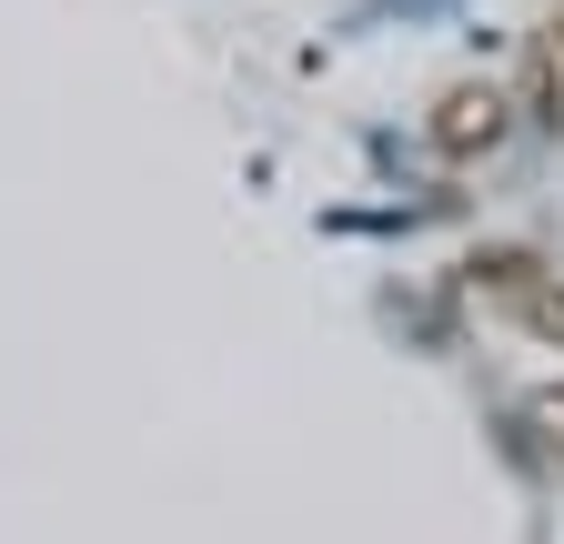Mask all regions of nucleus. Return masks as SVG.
Returning a JSON list of instances; mask_svg holds the SVG:
<instances>
[{
  "mask_svg": "<svg viewBox=\"0 0 564 544\" xmlns=\"http://www.w3.org/2000/svg\"><path fill=\"white\" fill-rule=\"evenodd\" d=\"M514 121H524V101L505 81H444L434 111H423V142H434L444 162H494L514 142Z\"/></svg>",
  "mask_w": 564,
  "mask_h": 544,
  "instance_id": "f257e3e1",
  "label": "nucleus"
},
{
  "mask_svg": "<svg viewBox=\"0 0 564 544\" xmlns=\"http://www.w3.org/2000/svg\"><path fill=\"white\" fill-rule=\"evenodd\" d=\"M524 121H544V131H564V21H544L534 41H524Z\"/></svg>",
  "mask_w": 564,
  "mask_h": 544,
  "instance_id": "f03ea898",
  "label": "nucleus"
},
{
  "mask_svg": "<svg viewBox=\"0 0 564 544\" xmlns=\"http://www.w3.org/2000/svg\"><path fill=\"white\" fill-rule=\"evenodd\" d=\"M524 283H544V272H534V252H474V293H524Z\"/></svg>",
  "mask_w": 564,
  "mask_h": 544,
  "instance_id": "7ed1b4c3",
  "label": "nucleus"
},
{
  "mask_svg": "<svg viewBox=\"0 0 564 544\" xmlns=\"http://www.w3.org/2000/svg\"><path fill=\"white\" fill-rule=\"evenodd\" d=\"M514 313L544 333V344H564V283H524V293H514Z\"/></svg>",
  "mask_w": 564,
  "mask_h": 544,
  "instance_id": "20e7f679",
  "label": "nucleus"
},
{
  "mask_svg": "<svg viewBox=\"0 0 564 544\" xmlns=\"http://www.w3.org/2000/svg\"><path fill=\"white\" fill-rule=\"evenodd\" d=\"M524 434H534L544 454H564V383H544V393L524 403Z\"/></svg>",
  "mask_w": 564,
  "mask_h": 544,
  "instance_id": "39448f33",
  "label": "nucleus"
},
{
  "mask_svg": "<svg viewBox=\"0 0 564 544\" xmlns=\"http://www.w3.org/2000/svg\"><path fill=\"white\" fill-rule=\"evenodd\" d=\"M554 21H564V11H554Z\"/></svg>",
  "mask_w": 564,
  "mask_h": 544,
  "instance_id": "423d86ee",
  "label": "nucleus"
}]
</instances>
